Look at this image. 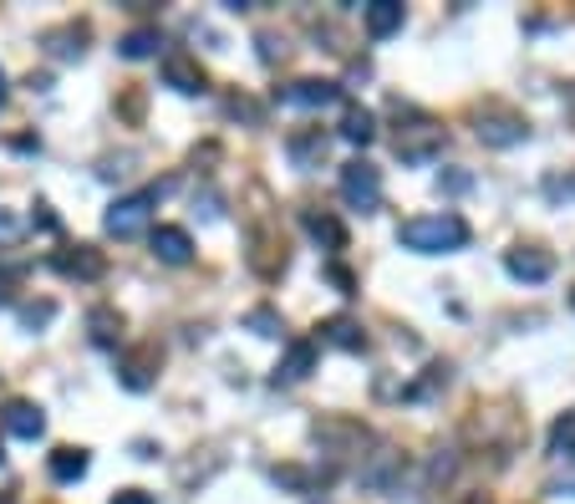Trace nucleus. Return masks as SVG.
<instances>
[{
    "mask_svg": "<svg viewBox=\"0 0 575 504\" xmlns=\"http://www.w3.org/2000/svg\"><path fill=\"white\" fill-rule=\"evenodd\" d=\"M397 240L418 255H448L468 245V225L458 215H418V219H403Z\"/></svg>",
    "mask_w": 575,
    "mask_h": 504,
    "instance_id": "f257e3e1",
    "label": "nucleus"
},
{
    "mask_svg": "<svg viewBox=\"0 0 575 504\" xmlns=\"http://www.w3.org/2000/svg\"><path fill=\"white\" fill-rule=\"evenodd\" d=\"M158 205V189H143V194H128V199H118V205L102 215V229H108L112 240H138L148 229V215H153Z\"/></svg>",
    "mask_w": 575,
    "mask_h": 504,
    "instance_id": "f03ea898",
    "label": "nucleus"
},
{
    "mask_svg": "<svg viewBox=\"0 0 575 504\" xmlns=\"http://www.w3.org/2000/svg\"><path fill=\"white\" fill-rule=\"evenodd\" d=\"M341 199H347L351 209H361V215H371V209L383 205V174H377L367 158H351V164L341 168Z\"/></svg>",
    "mask_w": 575,
    "mask_h": 504,
    "instance_id": "7ed1b4c3",
    "label": "nucleus"
},
{
    "mask_svg": "<svg viewBox=\"0 0 575 504\" xmlns=\"http://www.w3.org/2000/svg\"><path fill=\"white\" fill-rule=\"evenodd\" d=\"M438 148H444V128L433 118H418L413 128H397V158L403 164H428Z\"/></svg>",
    "mask_w": 575,
    "mask_h": 504,
    "instance_id": "20e7f679",
    "label": "nucleus"
},
{
    "mask_svg": "<svg viewBox=\"0 0 575 504\" xmlns=\"http://www.w3.org/2000/svg\"><path fill=\"white\" fill-rule=\"evenodd\" d=\"M504 270L515 280H525V286H539V280L555 276V260H551V250H539V245H519V250L504 255Z\"/></svg>",
    "mask_w": 575,
    "mask_h": 504,
    "instance_id": "39448f33",
    "label": "nucleus"
},
{
    "mask_svg": "<svg viewBox=\"0 0 575 504\" xmlns=\"http://www.w3.org/2000/svg\"><path fill=\"white\" fill-rule=\"evenodd\" d=\"M158 347L148 342V347H138V352H128V357L118 362V377H122V387H132V393H148L153 387V377H158Z\"/></svg>",
    "mask_w": 575,
    "mask_h": 504,
    "instance_id": "423d86ee",
    "label": "nucleus"
},
{
    "mask_svg": "<svg viewBox=\"0 0 575 504\" xmlns=\"http://www.w3.org/2000/svg\"><path fill=\"white\" fill-rule=\"evenodd\" d=\"M0 423H6V433L26 438V444H37L41 433H47L41 408H37V403H26V397H11V403H6V413H0Z\"/></svg>",
    "mask_w": 575,
    "mask_h": 504,
    "instance_id": "0eeeda50",
    "label": "nucleus"
},
{
    "mask_svg": "<svg viewBox=\"0 0 575 504\" xmlns=\"http://www.w3.org/2000/svg\"><path fill=\"white\" fill-rule=\"evenodd\" d=\"M163 82L174 87V92H205V72H199V61L189 57V51H168L163 57Z\"/></svg>",
    "mask_w": 575,
    "mask_h": 504,
    "instance_id": "6e6552de",
    "label": "nucleus"
},
{
    "mask_svg": "<svg viewBox=\"0 0 575 504\" xmlns=\"http://www.w3.org/2000/svg\"><path fill=\"white\" fill-rule=\"evenodd\" d=\"M529 128L515 118V112H494V118H479V144L489 148H509V144H525Z\"/></svg>",
    "mask_w": 575,
    "mask_h": 504,
    "instance_id": "1a4fd4ad",
    "label": "nucleus"
},
{
    "mask_svg": "<svg viewBox=\"0 0 575 504\" xmlns=\"http://www.w3.org/2000/svg\"><path fill=\"white\" fill-rule=\"evenodd\" d=\"M403 0H371V6H361V21H367V37L383 41L393 37V31H403Z\"/></svg>",
    "mask_w": 575,
    "mask_h": 504,
    "instance_id": "9d476101",
    "label": "nucleus"
},
{
    "mask_svg": "<svg viewBox=\"0 0 575 504\" xmlns=\"http://www.w3.org/2000/svg\"><path fill=\"white\" fill-rule=\"evenodd\" d=\"M153 255H158L163 265H189V260H194L189 229H179V225H158V229H153Z\"/></svg>",
    "mask_w": 575,
    "mask_h": 504,
    "instance_id": "9b49d317",
    "label": "nucleus"
},
{
    "mask_svg": "<svg viewBox=\"0 0 575 504\" xmlns=\"http://www.w3.org/2000/svg\"><path fill=\"white\" fill-rule=\"evenodd\" d=\"M51 265H57L61 276H77V280H97V276H102V270H108V260H102V250H92V245H77V250H61Z\"/></svg>",
    "mask_w": 575,
    "mask_h": 504,
    "instance_id": "f8f14e48",
    "label": "nucleus"
},
{
    "mask_svg": "<svg viewBox=\"0 0 575 504\" xmlns=\"http://www.w3.org/2000/svg\"><path fill=\"white\" fill-rule=\"evenodd\" d=\"M326 148H331V138H326L321 128H311V132H290L286 154H290V164H296V168H321L326 164Z\"/></svg>",
    "mask_w": 575,
    "mask_h": 504,
    "instance_id": "ddd939ff",
    "label": "nucleus"
},
{
    "mask_svg": "<svg viewBox=\"0 0 575 504\" xmlns=\"http://www.w3.org/2000/svg\"><path fill=\"white\" fill-rule=\"evenodd\" d=\"M336 97H341V87L321 82V77H300V82L286 87V102H296V108H331Z\"/></svg>",
    "mask_w": 575,
    "mask_h": 504,
    "instance_id": "4468645a",
    "label": "nucleus"
},
{
    "mask_svg": "<svg viewBox=\"0 0 575 504\" xmlns=\"http://www.w3.org/2000/svg\"><path fill=\"white\" fill-rule=\"evenodd\" d=\"M306 229H311V240H321L326 250H347V229H341V219L331 215V209H306Z\"/></svg>",
    "mask_w": 575,
    "mask_h": 504,
    "instance_id": "2eb2a0df",
    "label": "nucleus"
},
{
    "mask_svg": "<svg viewBox=\"0 0 575 504\" xmlns=\"http://www.w3.org/2000/svg\"><path fill=\"white\" fill-rule=\"evenodd\" d=\"M311 367H316V342H290V352L276 367V383H300V377H311Z\"/></svg>",
    "mask_w": 575,
    "mask_h": 504,
    "instance_id": "dca6fc26",
    "label": "nucleus"
},
{
    "mask_svg": "<svg viewBox=\"0 0 575 504\" xmlns=\"http://www.w3.org/2000/svg\"><path fill=\"white\" fill-rule=\"evenodd\" d=\"M321 336L331 342V347H341V352H361V347H367V332H361L351 316H331V322L321 326Z\"/></svg>",
    "mask_w": 575,
    "mask_h": 504,
    "instance_id": "f3484780",
    "label": "nucleus"
},
{
    "mask_svg": "<svg viewBox=\"0 0 575 504\" xmlns=\"http://www.w3.org/2000/svg\"><path fill=\"white\" fill-rule=\"evenodd\" d=\"M47 468L57 484H77L87 474V448H57V454L47 458Z\"/></svg>",
    "mask_w": 575,
    "mask_h": 504,
    "instance_id": "a211bd4d",
    "label": "nucleus"
},
{
    "mask_svg": "<svg viewBox=\"0 0 575 504\" xmlns=\"http://www.w3.org/2000/svg\"><path fill=\"white\" fill-rule=\"evenodd\" d=\"M87 332H92L97 347H118V336H122V316L112 312V306H97V312H87Z\"/></svg>",
    "mask_w": 575,
    "mask_h": 504,
    "instance_id": "6ab92c4d",
    "label": "nucleus"
},
{
    "mask_svg": "<svg viewBox=\"0 0 575 504\" xmlns=\"http://www.w3.org/2000/svg\"><path fill=\"white\" fill-rule=\"evenodd\" d=\"M341 138L357 148H367L371 138H377V118H371L367 108H347V118H341Z\"/></svg>",
    "mask_w": 575,
    "mask_h": 504,
    "instance_id": "aec40b11",
    "label": "nucleus"
},
{
    "mask_svg": "<svg viewBox=\"0 0 575 504\" xmlns=\"http://www.w3.org/2000/svg\"><path fill=\"white\" fill-rule=\"evenodd\" d=\"M163 47V41H158V26H138V31H128V37L118 41V51L128 61H143V57H153V51Z\"/></svg>",
    "mask_w": 575,
    "mask_h": 504,
    "instance_id": "412c9836",
    "label": "nucleus"
},
{
    "mask_svg": "<svg viewBox=\"0 0 575 504\" xmlns=\"http://www.w3.org/2000/svg\"><path fill=\"white\" fill-rule=\"evenodd\" d=\"M551 454H571L575 458V413H565V418H555V428H551Z\"/></svg>",
    "mask_w": 575,
    "mask_h": 504,
    "instance_id": "4be33fe9",
    "label": "nucleus"
},
{
    "mask_svg": "<svg viewBox=\"0 0 575 504\" xmlns=\"http://www.w3.org/2000/svg\"><path fill=\"white\" fill-rule=\"evenodd\" d=\"M245 326H250L255 336H280V316L270 312V306H255V312L245 316Z\"/></svg>",
    "mask_w": 575,
    "mask_h": 504,
    "instance_id": "5701e85b",
    "label": "nucleus"
},
{
    "mask_svg": "<svg viewBox=\"0 0 575 504\" xmlns=\"http://www.w3.org/2000/svg\"><path fill=\"white\" fill-rule=\"evenodd\" d=\"M51 316H57V306H51V300H31V306H21V326H26V332L47 326Z\"/></svg>",
    "mask_w": 575,
    "mask_h": 504,
    "instance_id": "b1692460",
    "label": "nucleus"
},
{
    "mask_svg": "<svg viewBox=\"0 0 575 504\" xmlns=\"http://www.w3.org/2000/svg\"><path fill=\"white\" fill-rule=\"evenodd\" d=\"M326 276H331L336 286H341V296H351V290H357V280H351V270H341V265H331Z\"/></svg>",
    "mask_w": 575,
    "mask_h": 504,
    "instance_id": "393cba45",
    "label": "nucleus"
},
{
    "mask_svg": "<svg viewBox=\"0 0 575 504\" xmlns=\"http://www.w3.org/2000/svg\"><path fill=\"white\" fill-rule=\"evenodd\" d=\"M112 504H153V494H143V490H122V494H112Z\"/></svg>",
    "mask_w": 575,
    "mask_h": 504,
    "instance_id": "a878e982",
    "label": "nucleus"
},
{
    "mask_svg": "<svg viewBox=\"0 0 575 504\" xmlns=\"http://www.w3.org/2000/svg\"><path fill=\"white\" fill-rule=\"evenodd\" d=\"M16 229H21L16 225V215L11 209H0V240H16Z\"/></svg>",
    "mask_w": 575,
    "mask_h": 504,
    "instance_id": "bb28decb",
    "label": "nucleus"
},
{
    "mask_svg": "<svg viewBox=\"0 0 575 504\" xmlns=\"http://www.w3.org/2000/svg\"><path fill=\"white\" fill-rule=\"evenodd\" d=\"M464 504H489V494H468V500Z\"/></svg>",
    "mask_w": 575,
    "mask_h": 504,
    "instance_id": "cd10ccee",
    "label": "nucleus"
},
{
    "mask_svg": "<svg viewBox=\"0 0 575 504\" xmlns=\"http://www.w3.org/2000/svg\"><path fill=\"white\" fill-rule=\"evenodd\" d=\"M0 102H6V72H0Z\"/></svg>",
    "mask_w": 575,
    "mask_h": 504,
    "instance_id": "c85d7f7f",
    "label": "nucleus"
},
{
    "mask_svg": "<svg viewBox=\"0 0 575 504\" xmlns=\"http://www.w3.org/2000/svg\"><path fill=\"white\" fill-rule=\"evenodd\" d=\"M0 504H16V500H11V494H0Z\"/></svg>",
    "mask_w": 575,
    "mask_h": 504,
    "instance_id": "c756f323",
    "label": "nucleus"
},
{
    "mask_svg": "<svg viewBox=\"0 0 575 504\" xmlns=\"http://www.w3.org/2000/svg\"><path fill=\"white\" fill-rule=\"evenodd\" d=\"M571 306H575V290H571Z\"/></svg>",
    "mask_w": 575,
    "mask_h": 504,
    "instance_id": "7c9ffc66",
    "label": "nucleus"
},
{
    "mask_svg": "<svg viewBox=\"0 0 575 504\" xmlns=\"http://www.w3.org/2000/svg\"><path fill=\"white\" fill-rule=\"evenodd\" d=\"M0 458H6V454H0Z\"/></svg>",
    "mask_w": 575,
    "mask_h": 504,
    "instance_id": "2f4dec72",
    "label": "nucleus"
}]
</instances>
